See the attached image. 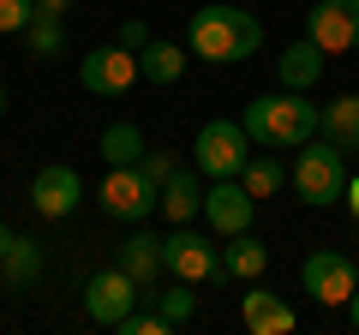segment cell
Masks as SVG:
<instances>
[{"mask_svg": "<svg viewBox=\"0 0 359 335\" xmlns=\"http://www.w3.org/2000/svg\"><path fill=\"white\" fill-rule=\"evenodd\" d=\"M186 48L192 60H210V66H240L264 48V25H257L245 6H198L186 18Z\"/></svg>", "mask_w": 359, "mask_h": 335, "instance_id": "6da1fadb", "label": "cell"}, {"mask_svg": "<svg viewBox=\"0 0 359 335\" xmlns=\"http://www.w3.org/2000/svg\"><path fill=\"white\" fill-rule=\"evenodd\" d=\"M240 126L252 132L257 150H299L306 138H318L323 108L306 102V90H282V96H257V102H245Z\"/></svg>", "mask_w": 359, "mask_h": 335, "instance_id": "7a4b0ae2", "label": "cell"}, {"mask_svg": "<svg viewBox=\"0 0 359 335\" xmlns=\"http://www.w3.org/2000/svg\"><path fill=\"white\" fill-rule=\"evenodd\" d=\"M287 186H294L299 204H311V210L341 204V192H347V150H335L330 138H306L299 156H294V168H287Z\"/></svg>", "mask_w": 359, "mask_h": 335, "instance_id": "3957f363", "label": "cell"}, {"mask_svg": "<svg viewBox=\"0 0 359 335\" xmlns=\"http://www.w3.org/2000/svg\"><path fill=\"white\" fill-rule=\"evenodd\" d=\"M252 150L257 144H252V132H245L240 120H210L192 138V168L210 174V180H240V168H245Z\"/></svg>", "mask_w": 359, "mask_h": 335, "instance_id": "277c9868", "label": "cell"}, {"mask_svg": "<svg viewBox=\"0 0 359 335\" xmlns=\"http://www.w3.org/2000/svg\"><path fill=\"white\" fill-rule=\"evenodd\" d=\"M162 264H168V275H180V282H228L222 275V245L216 240H204L198 228H186V221H174V233L162 240Z\"/></svg>", "mask_w": 359, "mask_h": 335, "instance_id": "5b68a950", "label": "cell"}, {"mask_svg": "<svg viewBox=\"0 0 359 335\" xmlns=\"http://www.w3.org/2000/svg\"><path fill=\"white\" fill-rule=\"evenodd\" d=\"M96 198H102V210L114 221H150L156 210H162V186H156L138 162L132 168H108V180H102Z\"/></svg>", "mask_w": 359, "mask_h": 335, "instance_id": "8992f818", "label": "cell"}, {"mask_svg": "<svg viewBox=\"0 0 359 335\" xmlns=\"http://www.w3.org/2000/svg\"><path fill=\"white\" fill-rule=\"evenodd\" d=\"M138 299H144V287L132 282L120 264H108V270L84 275V317H90V323H102V329H114V323L126 317Z\"/></svg>", "mask_w": 359, "mask_h": 335, "instance_id": "52a82bcc", "label": "cell"}, {"mask_svg": "<svg viewBox=\"0 0 359 335\" xmlns=\"http://www.w3.org/2000/svg\"><path fill=\"white\" fill-rule=\"evenodd\" d=\"M138 54L126 48V42H102V48L84 54V90L90 96H126L132 84H138Z\"/></svg>", "mask_w": 359, "mask_h": 335, "instance_id": "ba28073f", "label": "cell"}, {"mask_svg": "<svg viewBox=\"0 0 359 335\" xmlns=\"http://www.w3.org/2000/svg\"><path fill=\"white\" fill-rule=\"evenodd\" d=\"M306 36L323 54H353L359 48V0H318L306 13Z\"/></svg>", "mask_w": 359, "mask_h": 335, "instance_id": "9c48e42d", "label": "cell"}, {"mask_svg": "<svg viewBox=\"0 0 359 335\" xmlns=\"http://www.w3.org/2000/svg\"><path fill=\"white\" fill-rule=\"evenodd\" d=\"M299 282H306V294L318 299V306H347V294H353V258H341V252H311L306 264H299Z\"/></svg>", "mask_w": 359, "mask_h": 335, "instance_id": "30bf717a", "label": "cell"}, {"mask_svg": "<svg viewBox=\"0 0 359 335\" xmlns=\"http://www.w3.org/2000/svg\"><path fill=\"white\" fill-rule=\"evenodd\" d=\"M78 198H84V180H78V168H66V162L36 168V180H30V210H36V216L60 221V216H72V210H78Z\"/></svg>", "mask_w": 359, "mask_h": 335, "instance_id": "8fae6325", "label": "cell"}, {"mask_svg": "<svg viewBox=\"0 0 359 335\" xmlns=\"http://www.w3.org/2000/svg\"><path fill=\"white\" fill-rule=\"evenodd\" d=\"M252 216H257V198L245 192L240 180H216V186H204V221H210V233H245L252 228Z\"/></svg>", "mask_w": 359, "mask_h": 335, "instance_id": "7c38bea8", "label": "cell"}, {"mask_svg": "<svg viewBox=\"0 0 359 335\" xmlns=\"http://www.w3.org/2000/svg\"><path fill=\"white\" fill-rule=\"evenodd\" d=\"M114 264H120V270H126L132 282L144 287V294H150V287L168 275V264H162V233H150L144 221H132V233L114 245Z\"/></svg>", "mask_w": 359, "mask_h": 335, "instance_id": "4fadbf2b", "label": "cell"}, {"mask_svg": "<svg viewBox=\"0 0 359 335\" xmlns=\"http://www.w3.org/2000/svg\"><path fill=\"white\" fill-rule=\"evenodd\" d=\"M323 66H330V54H323L311 36L287 42V48L276 54V78H282V90H311V84L323 78Z\"/></svg>", "mask_w": 359, "mask_h": 335, "instance_id": "5bb4252c", "label": "cell"}, {"mask_svg": "<svg viewBox=\"0 0 359 335\" xmlns=\"http://www.w3.org/2000/svg\"><path fill=\"white\" fill-rule=\"evenodd\" d=\"M240 317H245V329L252 335H287L294 329V306L287 299H276L269 287H252V294H240Z\"/></svg>", "mask_w": 359, "mask_h": 335, "instance_id": "9a60e30c", "label": "cell"}, {"mask_svg": "<svg viewBox=\"0 0 359 335\" xmlns=\"http://www.w3.org/2000/svg\"><path fill=\"white\" fill-rule=\"evenodd\" d=\"M42 282V245L30 240V233H18L6 252H0V287L6 294H25V287Z\"/></svg>", "mask_w": 359, "mask_h": 335, "instance_id": "2e32d148", "label": "cell"}, {"mask_svg": "<svg viewBox=\"0 0 359 335\" xmlns=\"http://www.w3.org/2000/svg\"><path fill=\"white\" fill-rule=\"evenodd\" d=\"M162 216L168 221H192L204 216V180H198V168H174L162 186Z\"/></svg>", "mask_w": 359, "mask_h": 335, "instance_id": "e0dca14e", "label": "cell"}, {"mask_svg": "<svg viewBox=\"0 0 359 335\" xmlns=\"http://www.w3.org/2000/svg\"><path fill=\"white\" fill-rule=\"evenodd\" d=\"M264 270H269V245L252 240V228L228 233V245H222V275H233V282H257Z\"/></svg>", "mask_w": 359, "mask_h": 335, "instance_id": "ac0fdd59", "label": "cell"}, {"mask_svg": "<svg viewBox=\"0 0 359 335\" xmlns=\"http://www.w3.org/2000/svg\"><path fill=\"white\" fill-rule=\"evenodd\" d=\"M186 60H192V48H180V42H144L138 48V72L150 78V84H180L186 78Z\"/></svg>", "mask_w": 359, "mask_h": 335, "instance_id": "d6986e66", "label": "cell"}, {"mask_svg": "<svg viewBox=\"0 0 359 335\" xmlns=\"http://www.w3.org/2000/svg\"><path fill=\"white\" fill-rule=\"evenodd\" d=\"M318 138H330L335 150H359V90H353V96H335V102H323Z\"/></svg>", "mask_w": 359, "mask_h": 335, "instance_id": "ffe728a7", "label": "cell"}, {"mask_svg": "<svg viewBox=\"0 0 359 335\" xmlns=\"http://www.w3.org/2000/svg\"><path fill=\"white\" fill-rule=\"evenodd\" d=\"M96 150H102L108 168H132V162H144V150H150V144H144V132L132 126V120H114V126L96 138Z\"/></svg>", "mask_w": 359, "mask_h": 335, "instance_id": "44dd1931", "label": "cell"}, {"mask_svg": "<svg viewBox=\"0 0 359 335\" xmlns=\"http://www.w3.org/2000/svg\"><path fill=\"white\" fill-rule=\"evenodd\" d=\"M240 186L252 198H276L287 186V168L276 162V150H252V156H245V168H240Z\"/></svg>", "mask_w": 359, "mask_h": 335, "instance_id": "7402d4cb", "label": "cell"}, {"mask_svg": "<svg viewBox=\"0 0 359 335\" xmlns=\"http://www.w3.org/2000/svg\"><path fill=\"white\" fill-rule=\"evenodd\" d=\"M25 48H30V60H60V54H66V18L36 13L25 25Z\"/></svg>", "mask_w": 359, "mask_h": 335, "instance_id": "603a6c76", "label": "cell"}, {"mask_svg": "<svg viewBox=\"0 0 359 335\" xmlns=\"http://www.w3.org/2000/svg\"><path fill=\"white\" fill-rule=\"evenodd\" d=\"M150 299H156V311H162V317L174 323V329H180V323H186V317L198 311V294H192V282H180V275H174L168 287H156Z\"/></svg>", "mask_w": 359, "mask_h": 335, "instance_id": "cb8c5ba5", "label": "cell"}, {"mask_svg": "<svg viewBox=\"0 0 359 335\" xmlns=\"http://www.w3.org/2000/svg\"><path fill=\"white\" fill-rule=\"evenodd\" d=\"M114 329H120V335H168L174 323H168L162 311H126V317H120Z\"/></svg>", "mask_w": 359, "mask_h": 335, "instance_id": "d4e9b609", "label": "cell"}, {"mask_svg": "<svg viewBox=\"0 0 359 335\" xmlns=\"http://www.w3.org/2000/svg\"><path fill=\"white\" fill-rule=\"evenodd\" d=\"M36 18V0H0V36H25V25Z\"/></svg>", "mask_w": 359, "mask_h": 335, "instance_id": "484cf974", "label": "cell"}, {"mask_svg": "<svg viewBox=\"0 0 359 335\" xmlns=\"http://www.w3.org/2000/svg\"><path fill=\"white\" fill-rule=\"evenodd\" d=\"M138 168H144V174H150L156 186H168V174H174V168H180V156H168V150H144V162H138Z\"/></svg>", "mask_w": 359, "mask_h": 335, "instance_id": "4316f807", "label": "cell"}, {"mask_svg": "<svg viewBox=\"0 0 359 335\" xmlns=\"http://www.w3.org/2000/svg\"><path fill=\"white\" fill-rule=\"evenodd\" d=\"M120 42H126V48L138 54L144 42H150V25H144V18H126V25H120Z\"/></svg>", "mask_w": 359, "mask_h": 335, "instance_id": "83f0119b", "label": "cell"}, {"mask_svg": "<svg viewBox=\"0 0 359 335\" xmlns=\"http://www.w3.org/2000/svg\"><path fill=\"white\" fill-rule=\"evenodd\" d=\"M72 6H78V0H36V13H48V18H66Z\"/></svg>", "mask_w": 359, "mask_h": 335, "instance_id": "f1b7e54d", "label": "cell"}, {"mask_svg": "<svg viewBox=\"0 0 359 335\" xmlns=\"http://www.w3.org/2000/svg\"><path fill=\"white\" fill-rule=\"evenodd\" d=\"M341 204L353 210V221H359V174H353V180H347V192H341Z\"/></svg>", "mask_w": 359, "mask_h": 335, "instance_id": "f546056e", "label": "cell"}, {"mask_svg": "<svg viewBox=\"0 0 359 335\" xmlns=\"http://www.w3.org/2000/svg\"><path fill=\"white\" fill-rule=\"evenodd\" d=\"M347 323H353V329H359V287H353V294H347Z\"/></svg>", "mask_w": 359, "mask_h": 335, "instance_id": "4dcf8cb0", "label": "cell"}, {"mask_svg": "<svg viewBox=\"0 0 359 335\" xmlns=\"http://www.w3.org/2000/svg\"><path fill=\"white\" fill-rule=\"evenodd\" d=\"M13 240H18V233H13V228H6V221H0V252H6V245H13Z\"/></svg>", "mask_w": 359, "mask_h": 335, "instance_id": "1f68e13d", "label": "cell"}, {"mask_svg": "<svg viewBox=\"0 0 359 335\" xmlns=\"http://www.w3.org/2000/svg\"><path fill=\"white\" fill-rule=\"evenodd\" d=\"M0 120H6V84H0Z\"/></svg>", "mask_w": 359, "mask_h": 335, "instance_id": "d6a6232c", "label": "cell"}]
</instances>
